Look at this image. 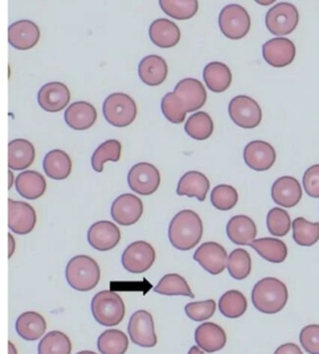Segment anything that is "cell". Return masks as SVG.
I'll use <instances>...</instances> for the list:
<instances>
[{
    "instance_id": "5",
    "label": "cell",
    "mask_w": 319,
    "mask_h": 354,
    "mask_svg": "<svg viewBox=\"0 0 319 354\" xmlns=\"http://www.w3.org/2000/svg\"><path fill=\"white\" fill-rule=\"evenodd\" d=\"M102 111L107 122L118 128L130 125L137 116V105L133 97L120 92L105 100Z\"/></svg>"
},
{
    "instance_id": "31",
    "label": "cell",
    "mask_w": 319,
    "mask_h": 354,
    "mask_svg": "<svg viewBox=\"0 0 319 354\" xmlns=\"http://www.w3.org/2000/svg\"><path fill=\"white\" fill-rule=\"evenodd\" d=\"M203 79L211 91L222 93L231 86V71L222 62H211L203 70Z\"/></svg>"
},
{
    "instance_id": "18",
    "label": "cell",
    "mask_w": 319,
    "mask_h": 354,
    "mask_svg": "<svg viewBox=\"0 0 319 354\" xmlns=\"http://www.w3.org/2000/svg\"><path fill=\"white\" fill-rule=\"evenodd\" d=\"M9 229L17 234L33 231L37 223L35 210L28 203L9 199Z\"/></svg>"
},
{
    "instance_id": "17",
    "label": "cell",
    "mask_w": 319,
    "mask_h": 354,
    "mask_svg": "<svg viewBox=\"0 0 319 354\" xmlns=\"http://www.w3.org/2000/svg\"><path fill=\"white\" fill-rule=\"evenodd\" d=\"M245 165L258 171H264L273 167L276 160V152L273 145L267 142L253 141L244 150Z\"/></svg>"
},
{
    "instance_id": "29",
    "label": "cell",
    "mask_w": 319,
    "mask_h": 354,
    "mask_svg": "<svg viewBox=\"0 0 319 354\" xmlns=\"http://www.w3.org/2000/svg\"><path fill=\"white\" fill-rule=\"evenodd\" d=\"M47 328L46 319L35 311H28L18 317L15 329L23 339L36 342L44 335Z\"/></svg>"
},
{
    "instance_id": "46",
    "label": "cell",
    "mask_w": 319,
    "mask_h": 354,
    "mask_svg": "<svg viewBox=\"0 0 319 354\" xmlns=\"http://www.w3.org/2000/svg\"><path fill=\"white\" fill-rule=\"evenodd\" d=\"M215 309L216 304L213 299L192 302L184 306L187 317L195 322L206 321L213 316Z\"/></svg>"
},
{
    "instance_id": "16",
    "label": "cell",
    "mask_w": 319,
    "mask_h": 354,
    "mask_svg": "<svg viewBox=\"0 0 319 354\" xmlns=\"http://www.w3.org/2000/svg\"><path fill=\"white\" fill-rule=\"evenodd\" d=\"M89 245L99 252L113 250L121 240L119 228L108 221H97L87 232Z\"/></svg>"
},
{
    "instance_id": "23",
    "label": "cell",
    "mask_w": 319,
    "mask_h": 354,
    "mask_svg": "<svg viewBox=\"0 0 319 354\" xmlns=\"http://www.w3.org/2000/svg\"><path fill=\"white\" fill-rule=\"evenodd\" d=\"M257 234V226L249 216H234L226 224V235L234 244L249 245L255 241Z\"/></svg>"
},
{
    "instance_id": "13",
    "label": "cell",
    "mask_w": 319,
    "mask_h": 354,
    "mask_svg": "<svg viewBox=\"0 0 319 354\" xmlns=\"http://www.w3.org/2000/svg\"><path fill=\"white\" fill-rule=\"evenodd\" d=\"M194 261L212 274H220L228 266V253L223 245L216 242L203 243L195 252Z\"/></svg>"
},
{
    "instance_id": "39",
    "label": "cell",
    "mask_w": 319,
    "mask_h": 354,
    "mask_svg": "<svg viewBox=\"0 0 319 354\" xmlns=\"http://www.w3.org/2000/svg\"><path fill=\"white\" fill-rule=\"evenodd\" d=\"M121 151H122V145L117 140H108L93 153L92 156V167L97 173H102L104 171V163L106 161H113L117 162L120 160Z\"/></svg>"
},
{
    "instance_id": "51",
    "label": "cell",
    "mask_w": 319,
    "mask_h": 354,
    "mask_svg": "<svg viewBox=\"0 0 319 354\" xmlns=\"http://www.w3.org/2000/svg\"><path fill=\"white\" fill-rule=\"evenodd\" d=\"M187 354H204V353L200 351V348L197 347V346H193V347H191V350H189L188 353Z\"/></svg>"
},
{
    "instance_id": "8",
    "label": "cell",
    "mask_w": 319,
    "mask_h": 354,
    "mask_svg": "<svg viewBox=\"0 0 319 354\" xmlns=\"http://www.w3.org/2000/svg\"><path fill=\"white\" fill-rule=\"evenodd\" d=\"M229 115L237 126L245 129L257 128L262 120V111L258 103L244 95H240L231 100Z\"/></svg>"
},
{
    "instance_id": "54",
    "label": "cell",
    "mask_w": 319,
    "mask_h": 354,
    "mask_svg": "<svg viewBox=\"0 0 319 354\" xmlns=\"http://www.w3.org/2000/svg\"><path fill=\"white\" fill-rule=\"evenodd\" d=\"M76 354H97V353H94V351H80V353H78Z\"/></svg>"
},
{
    "instance_id": "30",
    "label": "cell",
    "mask_w": 319,
    "mask_h": 354,
    "mask_svg": "<svg viewBox=\"0 0 319 354\" xmlns=\"http://www.w3.org/2000/svg\"><path fill=\"white\" fill-rule=\"evenodd\" d=\"M35 147L25 139H17L9 144V162L10 170L22 171L30 167L35 160Z\"/></svg>"
},
{
    "instance_id": "12",
    "label": "cell",
    "mask_w": 319,
    "mask_h": 354,
    "mask_svg": "<svg viewBox=\"0 0 319 354\" xmlns=\"http://www.w3.org/2000/svg\"><path fill=\"white\" fill-rule=\"evenodd\" d=\"M144 213V203L139 197L130 194L116 198L110 207V215L116 223L131 226L138 223Z\"/></svg>"
},
{
    "instance_id": "37",
    "label": "cell",
    "mask_w": 319,
    "mask_h": 354,
    "mask_svg": "<svg viewBox=\"0 0 319 354\" xmlns=\"http://www.w3.org/2000/svg\"><path fill=\"white\" fill-rule=\"evenodd\" d=\"M187 136L197 141H203L212 136L213 122L212 118L207 113L197 112L189 116L184 125Z\"/></svg>"
},
{
    "instance_id": "50",
    "label": "cell",
    "mask_w": 319,
    "mask_h": 354,
    "mask_svg": "<svg viewBox=\"0 0 319 354\" xmlns=\"http://www.w3.org/2000/svg\"><path fill=\"white\" fill-rule=\"evenodd\" d=\"M8 236H9V258H12L15 252V240L10 234H8Z\"/></svg>"
},
{
    "instance_id": "6",
    "label": "cell",
    "mask_w": 319,
    "mask_h": 354,
    "mask_svg": "<svg viewBox=\"0 0 319 354\" xmlns=\"http://www.w3.org/2000/svg\"><path fill=\"white\" fill-rule=\"evenodd\" d=\"M218 22L221 32L229 39L244 38L251 28L249 13L238 4H231L223 8Z\"/></svg>"
},
{
    "instance_id": "40",
    "label": "cell",
    "mask_w": 319,
    "mask_h": 354,
    "mask_svg": "<svg viewBox=\"0 0 319 354\" xmlns=\"http://www.w3.org/2000/svg\"><path fill=\"white\" fill-rule=\"evenodd\" d=\"M226 268L232 279H245L251 273V256L244 248H237L229 254Z\"/></svg>"
},
{
    "instance_id": "52",
    "label": "cell",
    "mask_w": 319,
    "mask_h": 354,
    "mask_svg": "<svg viewBox=\"0 0 319 354\" xmlns=\"http://www.w3.org/2000/svg\"><path fill=\"white\" fill-rule=\"evenodd\" d=\"M9 354H17V348L10 342H9Z\"/></svg>"
},
{
    "instance_id": "49",
    "label": "cell",
    "mask_w": 319,
    "mask_h": 354,
    "mask_svg": "<svg viewBox=\"0 0 319 354\" xmlns=\"http://www.w3.org/2000/svg\"><path fill=\"white\" fill-rule=\"evenodd\" d=\"M274 354H303L299 346L294 343H287L278 348Z\"/></svg>"
},
{
    "instance_id": "1",
    "label": "cell",
    "mask_w": 319,
    "mask_h": 354,
    "mask_svg": "<svg viewBox=\"0 0 319 354\" xmlns=\"http://www.w3.org/2000/svg\"><path fill=\"white\" fill-rule=\"evenodd\" d=\"M203 224L196 212L182 210L171 219L168 239L176 250L186 252L196 247L202 239Z\"/></svg>"
},
{
    "instance_id": "22",
    "label": "cell",
    "mask_w": 319,
    "mask_h": 354,
    "mask_svg": "<svg viewBox=\"0 0 319 354\" xmlns=\"http://www.w3.org/2000/svg\"><path fill=\"white\" fill-rule=\"evenodd\" d=\"M197 347L208 353L222 350L226 346V335L222 327L213 322H204L195 331Z\"/></svg>"
},
{
    "instance_id": "20",
    "label": "cell",
    "mask_w": 319,
    "mask_h": 354,
    "mask_svg": "<svg viewBox=\"0 0 319 354\" xmlns=\"http://www.w3.org/2000/svg\"><path fill=\"white\" fill-rule=\"evenodd\" d=\"M302 187L295 177L282 176L271 187V198L276 205L282 207H294L302 200Z\"/></svg>"
},
{
    "instance_id": "45",
    "label": "cell",
    "mask_w": 319,
    "mask_h": 354,
    "mask_svg": "<svg viewBox=\"0 0 319 354\" xmlns=\"http://www.w3.org/2000/svg\"><path fill=\"white\" fill-rule=\"evenodd\" d=\"M162 110L163 115L171 123L181 124L186 120V111L173 92L166 94L163 97Z\"/></svg>"
},
{
    "instance_id": "41",
    "label": "cell",
    "mask_w": 319,
    "mask_h": 354,
    "mask_svg": "<svg viewBox=\"0 0 319 354\" xmlns=\"http://www.w3.org/2000/svg\"><path fill=\"white\" fill-rule=\"evenodd\" d=\"M293 239L298 245L311 247L319 240V223H310L304 218H297L292 223Z\"/></svg>"
},
{
    "instance_id": "19",
    "label": "cell",
    "mask_w": 319,
    "mask_h": 354,
    "mask_svg": "<svg viewBox=\"0 0 319 354\" xmlns=\"http://www.w3.org/2000/svg\"><path fill=\"white\" fill-rule=\"evenodd\" d=\"M70 100V92L68 86L59 82L44 84L38 93L39 106L50 113L60 112L65 109Z\"/></svg>"
},
{
    "instance_id": "11",
    "label": "cell",
    "mask_w": 319,
    "mask_h": 354,
    "mask_svg": "<svg viewBox=\"0 0 319 354\" xmlns=\"http://www.w3.org/2000/svg\"><path fill=\"white\" fill-rule=\"evenodd\" d=\"M155 260L154 248L145 241H137L129 245L122 255L124 268L133 274H142L148 271Z\"/></svg>"
},
{
    "instance_id": "47",
    "label": "cell",
    "mask_w": 319,
    "mask_h": 354,
    "mask_svg": "<svg viewBox=\"0 0 319 354\" xmlns=\"http://www.w3.org/2000/svg\"><path fill=\"white\" fill-rule=\"evenodd\" d=\"M300 342L309 354H319V326L310 324L300 331Z\"/></svg>"
},
{
    "instance_id": "48",
    "label": "cell",
    "mask_w": 319,
    "mask_h": 354,
    "mask_svg": "<svg viewBox=\"0 0 319 354\" xmlns=\"http://www.w3.org/2000/svg\"><path fill=\"white\" fill-rule=\"evenodd\" d=\"M303 189L310 197L319 198V165L308 168L302 177Z\"/></svg>"
},
{
    "instance_id": "2",
    "label": "cell",
    "mask_w": 319,
    "mask_h": 354,
    "mask_svg": "<svg viewBox=\"0 0 319 354\" xmlns=\"http://www.w3.org/2000/svg\"><path fill=\"white\" fill-rule=\"evenodd\" d=\"M289 301L286 284L276 277H265L255 283L252 290V302L260 313H280Z\"/></svg>"
},
{
    "instance_id": "53",
    "label": "cell",
    "mask_w": 319,
    "mask_h": 354,
    "mask_svg": "<svg viewBox=\"0 0 319 354\" xmlns=\"http://www.w3.org/2000/svg\"><path fill=\"white\" fill-rule=\"evenodd\" d=\"M15 181H13V174L12 171H9V189H12L13 183Z\"/></svg>"
},
{
    "instance_id": "36",
    "label": "cell",
    "mask_w": 319,
    "mask_h": 354,
    "mask_svg": "<svg viewBox=\"0 0 319 354\" xmlns=\"http://www.w3.org/2000/svg\"><path fill=\"white\" fill-rule=\"evenodd\" d=\"M218 306H220L221 314L226 318H240L246 311V297L239 290H231L221 297Z\"/></svg>"
},
{
    "instance_id": "4",
    "label": "cell",
    "mask_w": 319,
    "mask_h": 354,
    "mask_svg": "<svg viewBox=\"0 0 319 354\" xmlns=\"http://www.w3.org/2000/svg\"><path fill=\"white\" fill-rule=\"evenodd\" d=\"M91 311L100 326H115L123 321L126 308L119 295L112 290H102L92 299Z\"/></svg>"
},
{
    "instance_id": "15",
    "label": "cell",
    "mask_w": 319,
    "mask_h": 354,
    "mask_svg": "<svg viewBox=\"0 0 319 354\" xmlns=\"http://www.w3.org/2000/svg\"><path fill=\"white\" fill-rule=\"evenodd\" d=\"M263 58L274 68H284L291 64L296 57L293 41L287 38H274L262 46Z\"/></svg>"
},
{
    "instance_id": "10",
    "label": "cell",
    "mask_w": 319,
    "mask_h": 354,
    "mask_svg": "<svg viewBox=\"0 0 319 354\" xmlns=\"http://www.w3.org/2000/svg\"><path fill=\"white\" fill-rule=\"evenodd\" d=\"M128 332L131 342L142 348H153L157 344L154 319L146 310H138L129 319Z\"/></svg>"
},
{
    "instance_id": "25",
    "label": "cell",
    "mask_w": 319,
    "mask_h": 354,
    "mask_svg": "<svg viewBox=\"0 0 319 354\" xmlns=\"http://www.w3.org/2000/svg\"><path fill=\"white\" fill-rule=\"evenodd\" d=\"M97 113L91 103L77 102L72 103L65 112V121L75 131H86L97 121Z\"/></svg>"
},
{
    "instance_id": "32",
    "label": "cell",
    "mask_w": 319,
    "mask_h": 354,
    "mask_svg": "<svg viewBox=\"0 0 319 354\" xmlns=\"http://www.w3.org/2000/svg\"><path fill=\"white\" fill-rule=\"evenodd\" d=\"M72 169L70 156L62 150L55 149L47 153L44 160V170L47 176L55 180L68 178Z\"/></svg>"
},
{
    "instance_id": "28",
    "label": "cell",
    "mask_w": 319,
    "mask_h": 354,
    "mask_svg": "<svg viewBox=\"0 0 319 354\" xmlns=\"http://www.w3.org/2000/svg\"><path fill=\"white\" fill-rule=\"evenodd\" d=\"M46 180L42 174L35 171H26L18 174L15 189L21 196L28 200H36L46 194Z\"/></svg>"
},
{
    "instance_id": "14",
    "label": "cell",
    "mask_w": 319,
    "mask_h": 354,
    "mask_svg": "<svg viewBox=\"0 0 319 354\" xmlns=\"http://www.w3.org/2000/svg\"><path fill=\"white\" fill-rule=\"evenodd\" d=\"M173 93L180 100L186 113L200 109L207 100V92L202 82L194 78L183 79L176 84Z\"/></svg>"
},
{
    "instance_id": "42",
    "label": "cell",
    "mask_w": 319,
    "mask_h": 354,
    "mask_svg": "<svg viewBox=\"0 0 319 354\" xmlns=\"http://www.w3.org/2000/svg\"><path fill=\"white\" fill-rule=\"evenodd\" d=\"M38 351L39 354H70V337L60 331L50 332L39 342Z\"/></svg>"
},
{
    "instance_id": "3",
    "label": "cell",
    "mask_w": 319,
    "mask_h": 354,
    "mask_svg": "<svg viewBox=\"0 0 319 354\" xmlns=\"http://www.w3.org/2000/svg\"><path fill=\"white\" fill-rule=\"evenodd\" d=\"M66 279L72 289L78 292H88L99 284V266L89 256H75L67 264Z\"/></svg>"
},
{
    "instance_id": "38",
    "label": "cell",
    "mask_w": 319,
    "mask_h": 354,
    "mask_svg": "<svg viewBox=\"0 0 319 354\" xmlns=\"http://www.w3.org/2000/svg\"><path fill=\"white\" fill-rule=\"evenodd\" d=\"M160 5L166 15L176 20L191 19L199 10L197 0H160Z\"/></svg>"
},
{
    "instance_id": "35",
    "label": "cell",
    "mask_w": 319,
    "mask_h": 354,
    "mask_svg": "<svg viewBox=\"0 0 319 354\" xmlns=\"http://www.w3.org/2000/svg\"><path fill=\"white\" fill-rule=\"evenodd\" d=\"M128 348V337L120 330H106L97 339V348L102 354H125Z\"/></svg>"
},
{
    "instance_id": "44",
    "label": "cell",
    "mask_w": 319,
    "mask_h": 354,
    "mask_svg": "<svg viewBox=\"0 0 319 354\" xmlns=\"http://www.w3.org/2000/svg\"><path fill=\"white\" fill-rule=\"evenodd\" d=\"M266 223L269 232L274 236H284L291 228V219L289 213L280 207H274L269 211Z\"/></svg>"
},
{
    "instance_id": "24",
    "label": "cell",
    "mask_w": 319,
    "mask_h": 354,
    "mask_svg": "<svg viewBox=\"0 0 319 354\" xmlns=\"http://www.w3.org/2000/svg\"><path fill=\"white\" fill-rule=\"evenodd\" d=\"M149 36L155 46L160 48H171L180 41L181 32L173 21L160 18L150 26Z\"/></svg>"
},
{
    "instance_id": "9",
    "label": "cell",
    "mask_w": 319,
    "mask_h": 354,
    "mask_svg": "<svg viewBox=\"0 0 319 354\" xmlns=\"http://www.w3.org/2000/svg\"><path fill=\"white\" fill-rule=\"evenodd\" d=\"M128 183L130 189L136 194L149 196L160 187V171L148 162L137 163L128 171Z\"/></svg>"
},
{
    "instance_id": "26",
    "label": "cell",
    "mask_w": 319,
    "mask_h": 354,
    "mask_svg": "<svg viewBox=\"0 0 319 354\" xmlns=\"http://www.w3.org/2000/svg\"><path fill=\"white\" fill-rule=\"evenodd\" d=\"M210 189V181L205 174L197 171H187L179 180L177 194L179 196L197 198L200 202L206 199Z\"/></svg>"
},
{
    "instance_id": "21",
    "label": "cell",
    "mask_w": 319,
    "mask_h": 354,
    "mask_svg": "<svg viewBox=\"0 0 319 354\" xmlns=\"http://www.w3.org/2000/svg\"><path fill=\"white\" fill-rule=\"evenodd\" d=\"M41 37L38 26L32 21L21 20L9 28V42L13 48L29 50L37 46Z\"/></svg>"
},
{
    "instance_id": "7",
    "label": "cell",
    "mask_w": 319,
    "mask_h": 354,
    "mask_svg": "<svg viewBox=\"0 0 319 354\" xmlns=\"http://www.w3.org/2000/svg\"><path fill=\"white\" fill-rule=\"evenodd\" d=\"M299 19V12L293 4L281 2L268 10L266 28L273 35L286 36L296 29Z\"/></svg>"
},
{
    "instance_id": "43",
    "label": "cell",
    "mask_w": 319,
    "mask_h": 354,
    "mask_svg": "<svg viewBox=\"0 0 319 354\" xmlns=\"http://www.w3.org/2000/svg\"><path fill=\"white\" fill-rule=\"evenodd\" d=\"M238 200V192L229 185H218L211 194L212 205L221 211H229L235 207Z\"/></svg>"
},
{
    "instance_id": "34",
    "label": "cell",
    "mask_w": 319,
    "mask_h": 354,
    "mask_svg": "<svg viewBox=\"0 0 319 354\" xmlns=\"http://www.w3.org/2000/svg\"><path fill=\"white\" fill-rule=\"evenodd\" d=\"M154 292L158 295H167V297H187L194 298L195 295L187 283L186 280L178 274H168L160 279Z\"/></svg>"
},
{
    "instance_id": "27",
    "label": "cell",
    "mask_w": 319,
    "mask_h": 354,
    "mask_svg": "<svg viewBox=\"0 0 319 354\" xmlns=\"http://www.w3.org/2000/svg\"><path fill=\"white\" fill-rule=\"evenodd\" d=\"M139 75L145 84L157 86L166 80L168 75V65L164 58L157 55L142 58L139 64Z\"/></svg>"
},
{
    "instance_id": "33",
    "label": "cell",
    "mask_w": 319,
    "mask_h": 354,
    "mask_svg": "<svg viewBox=\"0 0 319 354\" xmlns=\"http://www.w3.org/2000/svg\"><path fill=\"white\" fill-rule=\"evenodd\" d=\"M254 248L260 257L273 263H281L286 261L287 257V245L280 239L273 237H264V239H255L249 245Z\"/></svg>"
}]
</instances>
